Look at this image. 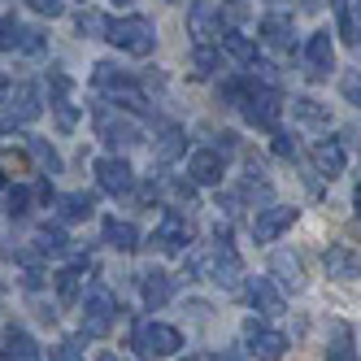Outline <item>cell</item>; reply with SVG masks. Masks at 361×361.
Masks as SVG:
<instances>
[{"mask_svg": "<svg viewBox=\"0 0 361 361\" xmlns=\"http://www.w3.org/2000/svg\"><path fill=\"white\" fill-rule=\"evenodd\" d=\"M188 270H192L196 279H204V283H218V288H235L240 274H244V266H240L235 248H231V240H218V244H209V248L192 252V257H188Z\"/></svg>", "mask_w": 361, "mask_h": 361, "instance_id": "6da1fadb", "label": "cell"}, {"mask_svg": "<svg viewBox=\"0 0 361 361\" xmlns=\"http://www.w3.org/2000/svg\"><path fill=\"white\" fill-rule=\"evenodd\" d=\"M105 39L114 48H122V53H131V57H148L152 48H157V27H152L148 18H140V13L114 18V22H105Z\"/></svg>", "mask_w": 361, "mask_h": 361, "instance_id": "7a4b0ae2", "label": "cell"}, {"mask_svg": "<svg viewBox=\"0 0 361 361\" xmlns=\"http://www.w3.org/2000/svg\"><path fill=\"white\" fill-rule=\"evenodd\" d=\"M92 87L109 92L118 105H122V109H131V114L144 109V96H140L135 79H131V74H126L122 66H114V61H96V70H92Z\"/></svg>", "mask_w": 361, "mask_h": 361, "instance_id": "3957f363", "label": "cell"}, {"mask_svg": "<svg viewBox=\"0 0 361 361\" xmlns=\"http://www.w3.org/2000/svg\"><path fill=\"white\" fill-rule=\"evenodd\" d=\"M240 114L252 122V126H262V131H274V122L283 114V96L274 83H248L244 87V100H240Z\"/></svg>", "mask_w": 361, "mask_h": 361, "instance_id": "277c9868", "label": "cell"}, {"mask_svg": "<svg viewBox=\"0 0 361 361\" xmlns=\"http://www.w3.org/2000/svg\"><path fill=\"white\" fill-rule=\"evenodd\" d=\"M131 348L144 361H152V357H174L178 348H183V335H178L174 326H166V322H135Z\"/></svg>", "mask_w": 361, "mask_h": 361, "instance_id": "5b68a950", "label": "cell"}, {"mask_svg": "<svg viewBox=\"0 0 361 361\" xmlns=\"http://www.w3.org/2000/svg\"><path fill=\"white\" fill-rule=\"evenodd\" d=\"M118 314H122V309H118L109 288H100V283L87 288V296H83V335H109Z\"/></svg>", "mask_w": 361, "mask_h": 361, "instance_id": "8992f818", "label": "cell"}, {"mask_svg": "<svg viewBox=\"0 0 361 361\" xmlns=\"http://www.w3.org/2000/svg\"><path fill=\"white\" fill-rule=\"evenodd\" d=\"M96 135L105 140L109 148H131V144L144 140L140 122L131 114H118V109H96Z\"/></svg>", "mask_w": 361, "mask_h": 361, "instance_id": "52a82bcc", "label": "cell"}, {"mask_svg": "<svg viewBox=\"0 0 361 361\" xmlns=\"http://www.w3.org/2000/svg\"><path fill=\"white\" fill-rule=\"evenodd\" d=\"M44 114V92L35 83H18L5 92V122L9 126H22V122H35Z\"/></svg>", "mask_w": 361, "mask_h": 361, "instance_id": "ba28073f", "label": "cell"}, {"mask_svg": "<svg viewBox=\"0 0 361 361\" xmlns=\"http://www.w3.org/2000/svg\"><path fill=\"white\" fill-rule=\"evenodd\" d=\"M152 248H157V252H183L188 244H192V226H188V218L183 214H178V209H166L161 214V222L157 226H152V240H148Z\"/></svg>", "mask_w": 361, "mask_h": 361, "instance_id": "9c48e42d", "label": "cell"}, {"mask_svg": "<svg viewBox=\"0 0 361 361\" xmlns=\"http://www.w3.org/2000/svg\"><path fill=\"white\" fill-rule=\"evenodd\" d=\"M188 27L200 44H209L214 35H226V5L222 0H196L188 9Z\"/></svg>", "mask_w": 361, "mask_h": 361, "instance_id": "30bf717a", "label": "cell"}, {"mask_svg": "<svg viewBox=\"0 0 361 361\" xmlns=\"http://www.w3.org/2000/svg\"><path fill=\"white\" fill-rule=\"evenodd\" d=\"M244 348H248V357H257V361H279L283 353H288V340H283L279 331L262 326L257 318H248V322H244Z\"/></svg>", "mask_w": 361, "mask_h": 361, "instance_id": "8fae6325", "label": "cell"}, {"mask_svg": "<svg viewBox=\"0 0 361 361\" xmlns=\"http://www.w3.org/2000/svg\"><path fill=\"white\" fill-rule=\"evenodd\" d=\"M222 174H226V152H218V148H196L188 157V178L196 188H218Z\"/></svg>", "mask_w": 361, "mask_h": 361, "instance_id": "7c38bea8", "label": "cell"}, {"mask_svg": "<svg viewBox=\"0 0 361 361\" xmlns=\"http://www.w3.org/2000/svg\"><path fill=\"white\" fill-rule=\"evenodd\" d=\"M292 222H296L292 204H266V209H257V218H252V240L257 244H274Z\"/></svg>", "mask_w": 361, "mask_h": 361, "instance_id": "4fadbf2b", "label": "cell"}, {"mask_svg": "<svg viewBox=\"0 0 361 361\" xmlns=\"http://www.w3.org/2000/svg\"><path fill=\"white\" fill-rule=\"evenodd\" d=\"M96 183L105 188L109 196H126L135 188V170H131L126 157H100L96 161Z\"/></svg>", "mask_w": 361, "mask_h": 361, "instance_id": "5bb4252c", "label": "cell"}, {"mask_svg": "<svg viewBox=\"0 0 361 361\" xmlns=\"http://www.w3.org/2000/svg\"><path fill=\"white\" fill-rule=\"evenodd\" d=\"M331 70H335V44L326 31H314L305 39V74L309 79H326Z\"/></svg>", "mask_w": 361, "mask_h": 361, "instance_id": "9a60e30c", "label": "cell"}, {"mask_svg": "<svg viewBox=\"0 0 361 361\" xmlns=\"http://www.w3.org/2000/svg\"><path fill=\"white\" fill-rule=\"evenodd\" d=\"M0 48H5V53H39V48H44V31L22 27L18 18H0Z\"/></svg>", "mask_w": 361, "mask_h": 361, "instance_id": "2e32d148", "label": "cell"}, {"mask_svg": "<svg viewBox=\"0 0 361 361\" xmlns=\"http://www.w3.org/2000/svg\"><path fill=\"white\" fill-rule=\"evenodd\" d=\"M0 361H44V353L31 340V331L5 326V331H0Z\"/></svg>", "mask_w": 361, "mask_h": 361, "instance_id": "e0dca14e", "label": "cell"}, {"mask_svg": "<svg viewBox=\"0 0 361 361\" xmlns=\"http://www.w3.org/2000/svg\"><path fill=\"white\" fill-rule=\"evenodd\" d=\"M322 266H326L331 279H357L361 274V252L348 248V244H331L326 257H322Z\"/></svg>", "mask_w": 361, "mask_h": 361, "instance_id": "ac0fdd59", "label": "cell"}, {"mask_svg": "<svg viewBox=\"0 0 361 361\" xmlns=\"http://www.w3.org/2000/svg\"><path fill=\"white\" fill-rule=\"evenodd\" d=\"M244 296L257 314H283V292L274 288V279H248Z\"/></svg>", "mask_w": 361, "mask_h": 361, "instance_id": "d6986e66", "label": "cell"}, {"mask_svg": "<svg viewBox=\"0 0 361 361\" xmlns=\"http://www.w3.org/2000/svg\"><path fill=\"white\" fill-rule=\"evenodd\" d=\"M83 283H87V262H74V266L57 270V279H53V288H57L61 305H74V300H83Z\"/></svg>", "mask_w": 361, "mask_h": 361, "instance_id": "ffe728a7", "label": "cell"}, {"mask_svg": "<svg viewBox=\"0 0 361 361\" xmlns=\"http://www.w3.org/2000/svg\"><path fill=\"white\" fill-rule=\"evenodd\" d=\"M314 166H318V174H326V178H340L344 166H348L344 144H340V140H322V144L314 148Z\"/></svg>", "mask_w": 361, "mask_h": 361, "instance_id": "44dd1931", "label": "cell"}, {"mask_svg": "<svg viewBox=\"0 0 361 361\" xmlns=\"http://www.w3.org/2000/svg\"><path fill=\"white\" fill-rule=\"evenodd\" d=\"M170 292H174V279H170V274H161V270L140 274V300H144L148 309H161V305L170 300Z\"/></svg>", "mask_w": 361, "mask_h": 361, "instance_id": "7402d4cb", "label": "cell"}, {"mask_svg": "<svg viewBox=\"0 0 361 361\" xmlns=\"http://www.w3.org/2000/svg\"><path fill=\"white\" fill-rule=\"evenodd\" d=\"M292 118L300 126H314V131H326L331 126V109L322 105V100H314V96H296L292 100Z\"/></svg>", "mask_w": 361, "mask_h": 361, "instance_id": "603a6c76", "label": "cell"}, {"mask_svg": "<svg viewBox=\"0 0 361 361\" xmlns=\"http://www.w3.org/2000/svg\"><path fill=\"white\" fill-rule=\"evenodd\" d=\"M100 235H105V244L114 252H135L140 248V231L131 222H118V218H105V226H100Z\"/></svg>", "mask_w": 361, "mask_h": 361, "instance_id": "cb8c5ba5", "label": "cell"}, {"mask_svg": "<svg viewBox=\"0 0 361 361\" xmlns=\"http://www.w3.org/2000/svg\"><path fill=\"white\" fill-rule=\"evenodd\" d=\"M257 31H262V39H266L270 48H292V39H296V31H292V18H288V13H266Z\"/></svg>", "mask_w": 361, "mask_h": 361, "instance_id": "d4e9b609", "label": "cell"}, {"mask_svg": "<svg viewBox=\"0 0 361 361\" xmlns=\"http://www.w3.org/2000/svg\"><path fill=\"white\" fill-rule=\"evenodd\" d=\"M31 244H35V257H57L70 248V235H66V226H39Z\"/></svg>", "mask_w": 361, "mask_h": 361, "instance_id": "484cf974", "label": "cell"}, {"mask_svg": "<svg viewBox=\"0 0 361 361\" xmlns=\"http://www.w3.org/2000/svg\"><path fill=\"white\" fill-rule=\"evenodd\" d=\"M92 196L87 192H70V196H61L57 200V214H61V222H87L92 218Z\"/></svg>", "mask_w": 361, "mask_h": 361, "instance_id": "4316f807", "label": "cell"}, {"mask_svg": "<svg viewBox=\"0 0 361 361\" xmlns=\"http://www.w3.org/2000/svg\"><path fill=\"white\" fill-rule=\"evenodd\" d=\"M222 53H226L231 61H240V66H252V61H257V44H252L248 35H240V31H226V35H222Z\"/></svg>", "mask_w": 361, "mask_h": 361, "instance_id": "83f0119b", "label": "cell"}, {"mask_svg": "<svg viewBox=\"0 0 361 361\" xmlns=\"http://www.w3.org/2000/svg\"><path fill=\"white\" fill-rule=\"evenodd\" d=\"M274 274H279V283H288V288L292 292H300L305 288V270H300V262H296V257L292 252H274Z\"/></svg>", "mask_w": 361, "mask_h": 361, "instance_id": "f1b7e54d", "label": "cell"}, {"mask_svg": "<svg viewBox=\"0 0 361 361\" xmlns=\"http://www.w3.org/2000/svg\"><path fill=\"white\" fill-rule=\"evenodd\" d=\"M331 13H335V27H340V39L344 44H357V22H353V0H326Z\"/></svg>", "mask_w": 361, "mask_h": 361, "instance_id": "f546056e", "label": "cell"}, {"mask_svg": "<svg viewBox=\"0 0 361 361\" xmlns=\"http://www.w3.org/2000/svg\"><path fill=\"white\" fill-rule=\"evenodd\" d=\"M183 148H188V144H183V131L166 122L161 131H157V157H161V161H174V157H183Z\"/></svg>", "mask_w": 361, "mask_h": 361, "instance_id": "4dcf8cb0", "label": "cell"}, {"mask_svg": "<svg viewBox=\"0 0 361 361\" xmlns=\"http://www.w3.org/2000/svg\"><path fill=\"white\" fill-rule=\"evenodd\" d=\"M218 61H222V57H218L214 44H196V48H192V74H196V79H209V74L218 70Z\"/></svg>", "mask_w": 361, "mask_h": 361, "instance_id": "1f68e13d", "label": "cell"}, {"mask_svg": "<svg viewBox=\"0 0 361 361\" xmlns=\"http://www.w3.org/2000/svg\"><path fill=\"white\" fill-rule=\"evenodd\" d=\"M27 148H31V157H35V166H39L44 174H57V170H61V157H57V148H53V144L27 140Z\"/></svg>", "mask_w": 361, "mask_h": 361, "instance_id": "d6a6232c", "label": "cell"}, {"mask_svg": "<svg viewBox=\"0 0 361 361\" xmlns=\"http://www.w3.org/2000/svg\"><path fill=\"white\" fill-rule=\"evenodd\" d=\"M326 361H357V353H353V331L348 326H335V344L326 348Z\"/></svg>", "mask_w": 361, "mask_h": 361, "instance_id": "836d02e7", "label": "cell"}, {"mask_svg": "<svg viewBox=\"0 0 361 361\" xmlns=\"http://www.w3.org/2000/svg\"><path fill=\"white\" fill-rule=\"evenodd\" d=\"M48 357H53V361H83V335H74V340H61Z\"/></svg>", "mask_w": 361, "mask_h": 361, "instance_id": "e575fe53", "label": "cell"}, {"mask_svg": "<svg viewBox=\"0 0 361 361\" xmlns=\"http://www.w3.org/2000/svg\"><path fill=\"white\" fill-rule=\"evenodd\" d=\"M53 118H57L61 131H74V126H79V109H74L70 100H53Z\"/></svg>", "mask_w": 361, "mask_h": 361, "instance_id": "d590c367", "label": "cell"}, {"mask_svg": "<svg viewBox=\"0 0 361 361\" xmlns=\"http://www.w3.org/2000/svg\"><path fill=\"white\" fill-rule=\"evenodd\" d=\"M5 204H9V218H22V214L31 209V192H27V188H9Z\"/></svg>", "mask_w": 361, "mask_h": 361, "instance_id": "8d00e7d4", "label": "cell"}, {"mask_svg": "<svg viewBox=\"0 0 361 361\" xmlns=\"http://www.w3.org/2000/svg\"><path fill=\"white\" fill-rule=\"evenodd\" d=\"M166 188L174 192V200H178V204H192V196H196V183H192V178H170Z\"/></svg>", "mask_w": 361, "mask_h": 361, "instance_id": "74e56055", "label": "cell"}, {"mask_svg": "<svg viewBox=\"0 0 361 361\" xmlns=\"http://www.w3.org/2000/svg\"><path fill=\"white\" fill-rule=\"evenodd\" d=\"M31 9L44 13V18H61L66 13V0H31Z\"/></svg>", "mask_w": 361, "mask_h": 361, "instance_id": "f35d334b", "label": "cell"}, {"mask_svg": "<svg viewBox=\"0 0 361 361\" xmlns=\"http://www.w3.org/2000/svg\"><path fill=\"white\" fill-rule=\"evenodd\" d=\"M344 96L353 100V105H361V70H353L348 79H344Z\"/></svg>", "mask_w": 361, "mask_h": 361, "instance_id": "ab89813d", "label": "cell"}, {"mask_svg": "<svg viewBox=\"0 0 361 361\" xmlns=\"http://www.w3.org/2000/svg\"><path fill=\"white\" fill-rule=\"evenodd\" d=\"M274 157H296V140L274 131Z\"/></svg>", "mask_w": 361, "mask_h": 361, "instance_id": "60d3db41", "label": "cell"}, {"mask_svg": "<svg viewBox=\"0 0 361 361\" xmlns=\"http://www.w3.org/2000/svg\"><path fill=\"white\" fill-rule=\"evenodd\" d=\"M48 83H53V96H57V100H66V92H70V79H66L61 70H48Z\"/></svg>", "mask_w": 361, "mask_h": 361, "instance_id": "b9f144b4", "label": "cell"}, {"mask_svg": "<svg viewBox=\"0 0 361 361\" xmlns=\"http://www.w3.org/2000/svg\"><path fill=\"white\" fill-rule=\"evenodd\" d=\"M79 31H105V22L96 13H79Z\"/></svg>", "mask_w": 361, "mask_h": 361, "instance_id": "7bdbcfd3", "label": "cell"}, {"mask_svg": "<svg viewBox=\"0 0 361 361\" xmlns=\"http://www.w3.org/2000/svg\"><path fill=\"white\" fill-rule=\"evenodd\" d=\"M5 92H9V79H5V74H0V100H5Z\"/></svg>", "mask_w": 361, "mask_h": 361, "instance_id": "ee69618b", "label": "cell"}, {"mask_svg": "<svg viewBox=\"0 0 361 361\" xmlns=\"http://www.w3.org/2000/svg\"><path fill=\"white\" fill-rule=\"evenodd\" d=\"M353 204H357V218H361V188H357V196H353Z\"/></svg>", "mask_w": 361, "mask_h": 361, "instance_id": "f6af8a7d", "label": "cell"}, {"mask_svg": "<svg viewBox=\"0 0 361 361\" xmlns=\"http://www.w3.org/2000/svg\"><path fill=\"white\" fill-rule=\"evenodd\" d=\"M214 361H235V357H231V353H218V357H214Z\"/></svg>", "mask_w": 361, "mask_h": 361, "instance_id": "bcb514c9", "label": "cell"}, {"mask_svg": "<svg viewBox=\"0 0 361 361\" xmlns=\"http://www.w3.org/2000/svg\"><path fill=\"white\" fill-rule=\"evenodd\" d=\"M100 361H126V357H114V353H105V357H100Z\"/></svg>", "mask_w": 361, "mask_h": 361, "instance_id": "7dc6e473", "label": "cell"}, {"mask_svg": "<svg viewBox=\"0 0 361 361\" xmlns=\"http://www.w3.org/2000/svg\"><path fill=\"white\" fill-rule=\"evenodd\" d=\"M357 22H361V0H357Z\"/></svg>", "mask_w": 361, "mask_h": 361, "instance_id": "c3c4849f", "label": "cell"}, {"mask_svg": "<svg viewBox=\"0 0 361 361\" xmlns=\"http://www.w3.org/2000/svg\"><path fill=\"white\" fill-rule=\"evenodd\" d=\"M114 5H131V0H114Z\"/></svg>", "mask_w": 361, "mask_h": 361, "instance_id": "681fc988", "label": "cell"}, {"mask_svg": "<svg viewBox=\"0 0 361 361\" xmlns=\"http://www.w3.org/2000/svg\"><path fill=\"white\" fill-rule=\"evenodd\" d=\"M188 361H200V357H188Z\"/></svg>", "mask_w": 361, "mask_h": 361, "instance_id": "f907efd6", "label": "cell"}, {"mask_svg": "<svg viewBox=\"0 0 361 361\" xmlns=\"http://www.w3.org/2000/svg\"><path fill=\"white\" fill-rule=\"evenodd\" d=\"M0 188H5V178H0Z\"/></svg>", "mask_w": 361, "mask_h": 361, "instance_id": "816d5d0a", "label": "cell"}]
</instances>
